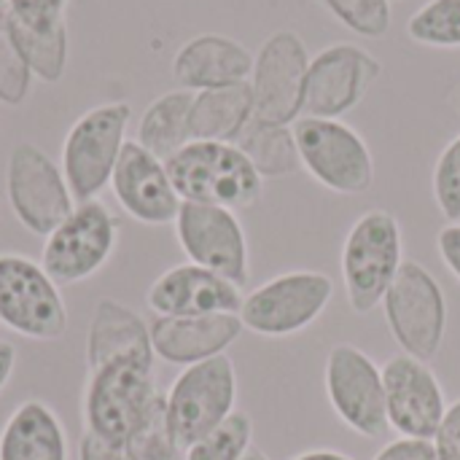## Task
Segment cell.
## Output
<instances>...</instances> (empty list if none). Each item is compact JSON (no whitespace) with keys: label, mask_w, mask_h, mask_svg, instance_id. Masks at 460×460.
Instances as JSON below:
<instances>
[{"label":"cell","mask_w":460,"mask_h":460,"mask_svg":"<svg viewBox=\"0 0 460 460\" xmlns=\"http://www.w3.org/2000/svg\"><path fill=\"white\" fill-rule=\"evenodd\" d=\"M170 181L183 202L248 210L261 199L264 181L237 143L191 140L167 162Z\"/></svg>","instance_id":"6da1fadb"},{"label":"cell","mask_w":460,"mask_h":460,"mask_svg":"<svg viewBox=\"0 0 460 460\" xmlns=\"http://www.w3.org/2000/svg\"><path fill=\"white\" fill-rule=\"evenodd\" d=\"M404 264L402 224L394 213L372 208L361 213L342 243V283L353 313H375Z\"/></svg>","instance_id":"7a4b0ae2"},{"label":"cell","mask_w":460,"mask_h":460,"mask_svg":"<svg viewBox=\"0 0 460 460\" xmlns=\"http://www.w3.org/2000/svg\"><path fill=\"white\" fill-rule=\"evenodd\" d=\"M132 108L124 100L102 102L81 113L62 140V175L78 202L97 199L111 186L127 143Z\"/></svg>","instance_id":"3957f363"},{"label":"cell","mask_w":460,"mask_h":460,"mask_svg":"<svg viewBox=\"0 0 460 460\" xmlns=\"http://www.w3.org/2000/svg\"><path fill=\"white\" fill-rule=\"evenodd\" d=\"M294 137L307 170L323 189L358 197L375 183V156L358 129L342 119H310L302 116L294 124Z\"/></svg>","instance_id":"277c9868"},{"label":"cell","mask_w":460,"mask_h":460,"mask_svg":"<svg viewBox=\"0 0 460 460\" xmlns=\"http://www.w3.org/2000/svg\"><path fill=\"white\" fill-rule=\"evenodd\" d=\"M156 394L159 388L154 383V364L119 358L92 369L81 407L86 431L108 442L127 445Z\"/></svg>","instance_id":"5b68a950"},{"label":"cell","mask_w":460,"mask_h":460,"mask_svg":"<svg viewBox=\"0 0 460 460\" xmlns=\"http://www.w3.org/2000/svg\"><path fill=\"white\" fill-rule=\"evenodd\" d=\"M334 283L315 270H294L270 278L243 296L240 321L243 329L259 337H294L310 329L332 305Z\"/></svg>","instance_id":"8992f818"},{"label":"cell","mask_w":460,"mask_h":460,"mask_svg":"<svg viewBox=\"0 0 460 460\" xmlns=\"http://www.w3.org/2000/svg\"><path fill=\"white\" fill-rule=\"evenodd\" d=\"M380 307L402 353L420 361L439 356L447 334V299L423 264L404 261Z\"/></svg>","instance_id":"52a82bcc"},{"label":"cell","mask_w":460,"mask_h":460,"mask_svg":"<svg viewBox=\"0 0 460 460\" xmlns=\"http://www.w3.org/2000/svg\"><path fill=\"white\" fill-rule=\"evenodd\" d=\"M0 323L32 342H57L67 332L62 288L22 253H0Z\"/></svg>","instance_id":"ba28073f"},{"label":"cell","mask_w":460,"mask_h":460,"mask_svg":"<svg viewBox=\"0 0 460 460\" xmlns=\"http://www.w3.org/2000/svg\"><path fill=\"white\" fill-rule=\"evenodd\" d=\"M116 243L119 224L113 213L97 199L78 202L73 213L43 237L40 267L59 288L78 286L111 261Z\"/></svg>","instance_id":"9c48e42d"},{"label":"cell","mask_w":460,"mask_h":460,"mask_svg":"<svg viewBox=\"0 0 460 460\" xmlns=\"http://www.w3.org/2000/svg\"><path fill=\"white\" fill-rule=\"evenodd\" d=\"M237 402V372L232 358L216 356L191 367L172 380L167 391V418L181 450L221 426Z\"/></svg>","instance_id":"30bf717a"},{"label":"cell","mask_w":460,"mask_h":460,"mask_svg":"<svg viewBox=\"0 0 460 460\" xmlns=\"http://www.w3.org/2000/svg\"><path fill=\"white\" fill-rule=\"evenodd\" d=\"M5 197L16 221L35 237L54 232L75 208L62 167L30 140L16 143L8 154Z\"/></svg>","instance_id":"8fae6325"},{"label":"cell","mask_w":460,"mask_h":460,"mask_svg":"<svg viewBox=\"0 0 460 460\" xmlns=\"http://www.w3.org/2000/svg\"><path fill=\"white\" fill-rule=\"evenodd\" d=\"M310 67V51L299 32L278 30L253 54L251 92H253V119L267 124L291 127L302 119L305 81Z\"/></svg>","instance_id":"7c38bea8"},{"label":"cell","mask_w":460,"mask_h":460,"mask_svg":"<svg viewBox=\"0 0 460 460\" xmlns=\"http://www.w3.org/2000/svg\"><path fill=\"white\" fill-rule=\"evenodd\" d=\"M326 396L334 415L358 437H383L388 426L383 367H377L361 348L340 342L326 356L323 369Z\"/></svg>","instance_id":"4fadbf2b"},{"label":"cell","mask_w":460,"mask_h":460,"mask_svg":"<svg viewBox=\"0 0 460 460\" xmlns=\"http://www.w3.org/2000/svg\"><path fill=\"white\" fill-rule=\"evenodd\" d=\"M383 73V62L358 43H332L310 57L302 116L342 119L364 102Z\"/></svg>","instance_id":"5bb4252c"},{"label":"cell","mask_w":460,"mask_h":460,"mask_svg":"<svg viewBox=\"0 0 460 460\" xmlns=\"http://www.w3.org/2000/svg\"><path fill=\"white\" fill-rule=\"evenodd\" d=\"M172 226L178 245L191 264H199L240 288L248 283V237L234 210L183 202Z\"/></svg>","instance_id":"9a60e30c"},{"label":"cell","mask_w":460,"mask_h":460,"mask_svg":"<svg viewBox=\"0 0 460 460\" xmlns=\"http://www.w3.org/2000/svg\"><path fill=\"white\" fill-rule=\"evenodd\" d=\"M383 385L388 426L399 437L431 442L447 412V399L429 361L407 353L391 356L383 364Z\"/></svg>","instance_id":"2e32d148"},{"label":"cell","mask_w":460,"mask_h":460,"mask_svg":"<svg viewBox=\"0 0 460 460\" xmlns=\"http://www.w3.org/2000/svg\"><path fill=\"white\" fill-rule=\"evenodd\" d=\"M111 191L121 210L146 226H167L175 224L183 199L178 197L167 164L146 151L137 140H127L124 151L116 162Z\"/></svg>","instance_id":"e0dca14e"},{"label":"cell","mask_w":460,"mask_h":460,"mask_svg":"<svg viewBox=\"0 0 460 460\" xmlns=\"http://www.w3.org/2000/svg\"><path fill=\"white\" fill-rule=\"evenodd\" d=\"M146 305L156 318H189V315H216L240 313L243 291L240 286L224 280L221 275L183 261L164 270L148 288Z\"/></svg>","instance_id":"ac0fdd59"},{"label":"cell","mask_w":460,"mask_h":460,"mask_svg":"<svg viewBox=\"0 0 460 460\" xmlns=\"http://www.w3.org/2000/svg\"><path fill=\"white\" fill-rule=\"evenodd\" d=\"M243 332L245 329L237 313L154 318L151 345H154L156 358L175 364V367H191V364L224 356L240 340Z\"/></svg>","instance_id":"d6986e66"},{"label":"cell","mask_w":460,"mask_h":460,"mask_svg":"<svg viewBox=\"0 0 460 460\" xmlns=\"http://www.w3.org/2000/svg\"><path fill=\"white\" fill-rule=\"evenodd\" d=\"M253 70V51L218 32H202L189 38L172 57L170 73L178 89L186 92H205L221 89L232 84H243L251 78Z\"/></svg>","instance_id":"ffe728a7"},{"label":"cell","mask_w":460,"mask_h":460,"mask_svg":"<svg viewBox=\"0 0 460 460\" xmlns=\"http://www.w3.org/2000/svg\"><path fill=\"white\" fill-rule=\"evenodd\" d=\"M119 358H135L154 364L151 326L127 305L116 299H100L89 318L86 332V367L100 369Z\"/></svg>","instance_id":"44dd1931"},{"label":"cell","mask_w":460,"mask_h":460,"mask_svg":"<svg viewBox=\"0 0 460 460\" xmlns=\"http://www.w3.org/2000/svg\"><path fill=\"white\" fill-rule=\"evenodd\" d=\"M0 460H67V437L57 412L38 399L19 404L0 431Z\"/></svg>","instance_id":"7402d4cb"},{"label":"cell","mask_w":460,"mask_h":460,"mask_svg":"<svg viewBox=\"0 0 460 460\" xmlns=\"http://www.w3.org/2000/svg\"><path fill=\"white\" fill-rule=\"evenodd\" d=\"M253 121V92L251 84H232L221 89H205L191 102V140L237 143L245 127Z\"/></svg>","instance_id":"603a6c76"},{"label":"cell","mask_w":460,"mask_h":460,"mask_svg":"<svg viewBox=\"0 0 460 460\" xmlns=\"http://www.w3.org/2000/svg\"><path fill=\"white\" fill-rule=\"evenodd\" d=\"M191 102H194V92H186V89H170L159 94L143 111L135 140L146 151L167 162L183 146L191 143V127H189Z\"/></svg>","instance_id":"cb8c5ba5"},{"label":"cell","mask_w":460,"mask_h":460,"mask_svg":"<svg viewBox=\"0 0 460 460\" xmlns=\"http://www.w3.org/2000/svg\"><path fill=\"white\" fill-rule=\"evenodd\" d=\"M237 146L261 175V181H280L302 170L294 127L253 119L240 135Z\"/></svg>","instance_id":"d4e9b609"},{"label":"cell","mask_w":460,"mask_h":460,"mask_svg":"<svg viewBox=\"0 0 460 460\" xmlns=\"http://www.w3.org/2000/svg\"><path fill=\"white\" fill-rule=\"evenodd\" d=\"M8 30H11V38H13L19 54L24 57L32 78H38L43 84L62 81L65 67H67V49H70L65 22H59L54 27H27L8 16Z\"/></svg>","instance_id":"484cf974"},{"label":"cell","mask_w":460,"mask_h":460,"mask_svg":"<svg viewBox=\"0 0 460 460\" xmlns=\"http://www.w3.org/2000/svg\"><path fill=\"white\" fill-rule=\"evenodd\" d=\"M124 450H127L129 460H175L181 447H178L175 434L170 429L167 394H162V391L156 394L146 418L140 420L135 434L127 439Z\"/></svg>","instance_id":"4316f807"},{"label":"cell","mask_w":460,"mask_h":460,"mask_svg":"<svg viewBox=\"0 0 460 460\" xmlns=\"http://www.w3.org/2000/svg\"><path fill=\"white\" fill-rule=\"evenodd\" d=\"M407 35L429 49H460V0H429L410 16Z\"/></svg>","instance_id":"83f0119b"},{"label":"cell","mask_w":460,"mask_h":460,"mask_svg":"<svg viewBox=\"0 0 460 460\" xmlns=\"http://www.w3.org/2000/svg\"><path fill=\"white\" fill-rule=\"evenodd\" d=\"M253 442V423L245 412H232L210 434L189 445L183 460H243Z\"/></svg>","instance_id":"f1b7e54d"},{"label":"cell","mask_w":460,"mask_h":460,"mask_svg":"<svg viewBox=\"0 0 460 460\" xmlns=\"http://www.w3.org/2000/svg\"><path fill=\"white\" fill-rule=\"evenodd\" d=\"M350 32L380 40L394 22V0H318Z\"/></svg>","instance_id":"f546056e"},{"label":"cell","mask_w":460,"mask_h":460,"mask_svg":"<svg viewBox=\"0 0 460 460\" xmlns=\"http://www.w3.org/2000/svg\"><path fill=\"white\" fill-rule=\"evenodd\" d=\"M32 73L19 54L11 30H8V13L0 8V102L3 105H22L30 94Z\"/></svg>","instance_id":"4dcf8cb0"},{"label":"cell","mask_w":460,"mask_h":460,"mask_svg":"<svg viewBox=\"0 0 460 460\" xmlns=\"http://www.w3.org/2000/svg\"><path fill=\"white\" fill-rule=\"evenodd\" d=\"M431 189L439 213L453 224L460 221V135H456L437 156Z\"/></svg>","instance_id":"1f68e13d"},{"label":"cell","mask_w":460,"mask_h":460,"mask_svg":"<svg viewBox=\"0 0 460 460\" xmlns=\"http://www.w3.org/2000/svg\"><path fill=\"white\" fill-rule=\"evenodd\" d=\"M11 19L27 27H54L65 22L67 0H3Z\"/></svg>","instance_id":"d6a6232c"},{"label":"cell","mask_w":460,"mask_h":460,"mask_svg":"<svg viewBox=\"0 0 460 460\" xmlns=\"http://www.w3.org/2000/svg\"><path fill=\"white\" fill-rule=\"evenodd\" d=\"M437 460H460V399L447 404V412L434 434Z\"/></svg>","instance_id":"836d02e7"},{"label":"cell","mask_w":460,"mask_h":460,"mask_svg":"<svg viewBox=\"0 0 460 460\" xmlns=\"http://www.w3.org/2000/svg\"><path fill=\"white\" fill-rule=\"evenodd\" d=\"M372 460H437V450L429 439L399 437L391 445H385Z\"/></svg>","instance_id":"e575fe53"},{"label":"cell","mask_w":460,"mask_h":460,"mask_svg":"<svg viewBox=\"0 0 460 460\" xmlns=\"http://www.w3.org/2000/svg\"><path fill=\"white\" fill-rule=\"evenodd\" d=\"M78 460H129L124 445L108 442L92 431H84L81 442H78Z\"/></svg>","instance_id":"d590c367"},{"label":"cell","mask_w":460,"mask_h":460,"mask_svg":"<svg viewBox=\"0 0 460 460\" xmlns=\"http://www.w3.org/2000/svg\"><path fill=\"white\" fill-rule=\"evenodd\" d=\"M437 251L445 261V267L450 270V275L460 280V221H453L447 226L439 229L437 234Z\"/></svg>","instance_id":"8d00e7d4"},{"label":"cell","mask_w":460,"mask_h":460,"mask_svg":"<svg viewBox=\"0 0 460 460\" xmlns=\"http://www.w3.org/2000/svg\"><path fill=\"white\" fill-rule=\"evenodd\" d=\"M16 369V348L5 340H0V394L11 383V375Z\"/></svg>","instance_id":"74e56055"},{"label":"cell","mask_w":460,"mask_h":460,"mask_svg":"<svg viewBox=\"0 0 460 460\" xmlns=\"http://www.w3.org/2000/svg\"><path fill=\"white\" fill-rule=\"evenodd\" d=\"M294 460H353L350 456L340 453V450H307Z\"/></svg>","instance_id":"f35d334b"},{"label":"cell","mask_w":460,"mask_h":460,"mask_svg":"<svg viewBox=\"0 0 460 460\" xmlns=\"http://www.w3.org/2000/svg\"><path fill=\"white\" fill-rule=\"evenodd\" d=\"M243 460H270V458H267V456H264L261 450H256V447H251V450H248V453L243 456Z\"/></svg>","instance_id":"ab89813d"},{"label":"cell","mask_w":460,"mask_h":460,"mask_svg":"<svg viewBox=\"0 0 460 460\" xmlns=\"http://www.w3.org/2000/svg\"><path fill=\"white\" fill-rule=\"evenodd\" d=\"M453 108H456V113L460 116V84L458 89H456V94H453Z\"/></svg>","instance_id":"60d3db41"},{"label":"cell","mask_w":460,"mask_h":460,"mask_svg":"<svg viewBox=\"0 0 460 460\" xmlns=\"http://www.w3.org/2000/svg\"><path fill=\"white\" fill-rule=\"evenodd\" d=\"M0 8H5V5H3V0H0Z\"/></svg>","instance_id":"b9f144b4"}]
</instances>
